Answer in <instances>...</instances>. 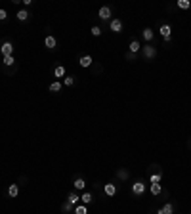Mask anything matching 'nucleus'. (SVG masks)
Listing matches in <instances>:
<instances>
[{
	"label": "nucleus",
	"mask_w": 191,
	"mask_h": 214,
	"mask_svg": "<svg viewBox=\"0 0 191 214\" xmlns=\"http://www.w3.org/2000/svg\"><path fill=\"white\" fill-rule=\"evenodd\" d=\"M141 54L145 56V59H155L157 58V48H155V46H151V44L141 46Z\"/></svg>",
	"instance_id": "1"
},
{
	"label": "nucleus",
	"mask_w": 191,
	"mask_h": 214,
	"mask_svg": "<svg viewBox=\"0 0 191 214\" xmlns=\"http://www.w3.org/2000/svg\"><path fill=\"white\" fill-rule=\"evenodd\" d=\"M159 33L162 35V38H164V42H170L172 40V27L170 25H161V29H159Z\"/></svg>",
	"instance_id": "2"
},
{
	"label": "nucleus",
	"mask_w": 191,
	"mask_h": 214,
	"mask_svg": "<svg viewBox=\"0 0 191 214\" xmlns=\"http://www.w3.org/2000/svg\"><path fill=\"white\" fill-rule=\"evenodd\" d=\"M132 193L134 195H143V193H145V184H143V182H134L132 184Z\"/></svg>",
	"instance_id": "3"
},
{
	"label": "nucleus",
	"mask_w": 191,
	"mask_h": 214,
	"mask_svg": "<svg viewBox=\"0 0 191 214\" xmlns=\"http://www.w3.org/2000/svg\"><path fill=\"white\" fill-rule=\"evenodd\" d=\"M0 52H2V56L6 58V56H12V52H14V44L12 42H2V46H0Z\"/></svg>",
	"instance_id": "4"
},
{
	"label": "nucleus",
	"mask_w": 191,
	"mask_h": 214,
	"mask_svg": "<svg viewBox=\"0 0 191 214\" xmlns=\"http://www.w3.org/2000/svg\"><path fill=\"white\" fill-rule=\"evenodd\" d=\"M109 27H111L113 33H121L123 31V21L121 19H111L109 21Z\"/></svg>",
	"instance_id": "5"
},
{
	"label": "nucleus",
	"mask_w": 191,
	"mask_h": 214,
	"mask_svg": "<svg viewBox=\"0 0 191 214\" xmlns=\"http://www.w3.org/2000/svg\"><path fill=\"white\" fill-rule=\"evenodd\" d=\"M98 17H100V19H111V8H109V6H103V8H100V12H98Z\"/></svg>",
	"instance_id": "6"
},
{
	"label": "nucleus",
	"mask_w": 191,
	"mask_h": 214,
	"mask_svg": "<svg viewBox=\"0 0 191 214\" xmlns=\"http://www.w3.org/2000/svg\"><path fill=\"white\" fill-rule=\"evenodd\" d=\"M141 36H143V40H145V42H151L153 40V36H155V33H153V29H143L141 31Z\"/></svg>",
	"instance_id": "7"
},
{
	"label": "nucleus",
	"mask_w": 191,
	"mask_h": 214,
	"mask_svg": "<svg viewBox=\"0 0 191 214\" xmlns=\"http://www.w3.org/2000/svg\"><path fill=\"white\" fill-rule=\"evenodd\" d=\"M157 214H174V206H172V203H166L162 208L157 210Z\"/></svg>",
	"instance_id": "8"
},
{
	"label": "nucleus",
	"mask_w": 191,
	"mask_h": 214,
	"mask_svg": "<svg viewBox=\"0 0 191 214\" xmlns=\"http://www.w3.org/2000/svg\"><path fill=\"white\" fill-rule=\"evenodd\" d=\"M103 191H105V195L113 197V195L117 193V187H115V184H105V185H103Z\"/></svg>",
	"instance_id": "9"
},
{
	"label": "nucleus",
	"mask_w": 191,
	"mask_h": 214,
	"mask_svg": "<svg viewBox=\"0 0 191 214\" xmlns=\"http://www.w3.org/2000/svg\"><path fill=\"white\" fill-rule=\"evenodd\" d=\"M44 44H46V48H50V50H54L57 42H56V38H54L52 35H48V36L44 38Z\"/></svg>",
	"instance_id": "10"
},
{
	"label": "nucleus",
	"mask_w": 191,
	"mask_h": 214,
	"mask_svg": "<svg viewBox=\"0 0 191 214\" xmlns=\"http://www.w3.org/2000/svg\"><path fill=\"white\" fill-rule=\"evenodd\" d=\"M54 77H56V79H65V67H63V65H57V67L54 69Z\"/></svg>",
	"instance_id": "11"
},
{
	"label": "nucleus",
	"mask_w": 191,
	"mask_h": 214,
	"mask_svg": "<svg viewBox=\"0 0 191 214\" xmlns=\"http://www.w3.org/2000/svg\"><path fill=\"white\" fill-rule=\"evenodd\" d=\"M128 48H130V54H138L139 48H141V44H139V40H132Z\"/></svg>",
	"instance_id": "12"
},
{
	"label": "nucleus",
	"mask_w": 191,
	"mask_h": 214,
	"mask_svg": "<svg viewBox=\"0 0 191 214\" xmlns=\"http://www.w3.org/2000/svg\"><path fill=\"white\" fill-rule=\"evenodd\" d=\"M8 195H10V197H17V195H19V185H17V184H12V185L8 187Z\"/></svg>",
	"instance_id": "13"
},
{
	"label": "nucleus",
	"mask_w": 191,
	"mask_h": 214,
	"mask_svg": "<svg viewBox=\"0 0 191 214\" xmlns=\"http://www.w3.org/2000/svg\"><path fill=\"white\" fill-rule=\"evenodd\" d=\"M15 17H17V21H27V19H29V12H27V10H19V12L15 14Z\"/></svg>",
	"instance_id": "14"
},
{
	"label": "nucleus",
	"mask_w": 191,
	"mask_h": 214,
	"mask_svg": "<svg viewBox=\"0 0 191 214\" xmlns=\"http://www.w3.org/2000/svg\"><path fill=\"white\" fill-rule=\"evenodd\" d=\"M79 63H80V67H90L92 65V58L90 56H82V58H79Z\"/></svg>",
	"instance_id": "15"
},
{
	"label": "nucleus",
	"mask_w": 191,
	"mask_h": 214,
	"mask_svg": "<svg viewBox=\"0 0 191 214\" xmlns=\"http://www.w3.org/2000/svg\"><path fill=\"white\" fill-rule=\"evenodd\" d=\"M67 201H69L71 205H73V206H75V205H79V201H80V197H79L77 193H69V197H67Z\"/></svg>",
	"instance_id": "16"
},
{
	"label": "nucleus",
	"mask_w": 191,
	"mask_h": 214,
	"mask_svg": "<svg viewBox=\"0 0 191 214\" xmlns=\"http://www.w3.org/2000/svg\"><path fill=\"white\" fill-rule=\"evenodd\" d=\"M73 185H75V189H84V187H86V182H84L82 178H77V180L73 182Z\"/></svg>",
	"instance_id": "17"
},
{
	"label": "nucleus",
	"mask_w": 191,
	"mask_h": 214,
	"mask_svg": "<svg viewBox=\"0 0 191 214\" xmlns=\"http://www.w3.org/2000/svg\"><path fill=\"white\" fill-rule=\"evenodd\" d=\"M80 203H82V205L92 203V193H88V191H86V193H82V195H80Z\"/></svg>",
	"instance_id": "18"
},
{
	"label": "nucleus",
	"mask_w": 191,
	"mask_h": 214,
	"mask_svg": "<svg viewBox=\"0 0 191 214\" xmlns=\"http://www.w3.org/2000/svg\"><path fill=\"white\" fill-rule=\"evenodd\" d=\"M178 6L182 10H189L191 8V0H178Z\"/></svg>",
	"instance_id": "19"
},
{
	"label": "nucleus",
	"mask_w": 191,
	"mask_h": 214,
	"mask_svg": "<svg viewBox=\"0 0 191 214\" xmlns=\"http://www.w3.org/2000/svg\"><path fill=\"white\" fill-rule=\"evenodd\" d=\"M161 191H162L161 184H151V193H153V195H161Z\"/></svg>",
	"instance_id": "20"
},
{
	"label": "nucleus",
	"mask_w": 191,
	"mask_h": 214,
	"mask_svg": "<svg viewBox=\"0 0 191 214\" xmlns=\"http://www.w3.org/2000/svg\"><path fill=\"white\" fill-rule=\"evenodd\" d=\"M75 214H88V210H86V205H77L75 206Z\"/></svg>",
	"instance_id": "21"
},
{
	"label": "nucleus",
	"mask_w": 191,
	"mask_h": 214,
	"mask_svg": "<svg viewBox=\"0 0 191 214\" xmlns=\"http://www.w3.org/2000/svg\"><path fill=\"white\" fill-rule=\"evenodd\" d=\"M59 90H61V82L59 80H54L50 84V92H59Z\"/></svg>",
	"instance_id": "22"
},
{
	"label": "nucleus",
	"mask_w": 191,
	"mask_h": 214,
	"mask_svg": "<svg viewBox=\"0 0 191 214\" xmlns=\"http://www.w3.org/2000/svg\"><path fill=\"white\" fill-rule=\"evenodd\" d=\"M117 176H118V178H121V180H128V176H130V172H128V170H124V168H121V170H118V172H117Z\"/></svg>",
	"instance_id": "23"
},
{
	"label": "nucleus",
	"mask_w": 191,
	"mask_h": 214,
	"mask_svg": "<svg viewBox=\"0 0 191 214\" xmlns=\"http://www.w3.org/2000/svg\"><path fill=\"white\" fill-rule=\"evenodd\" d=\"M161 178H162V174H161V172L151 174V184H161Z\"/></svg>",
	"instance_id": "24"
},
{
	"label": "nucleus",
	"mask_w": 191,
	"mask_h": 214,
	"mask_svg": "<svg viewBox=\"0 0 191 214\" xmlns=\"http://www.w3.org/2000/svg\"><path fill=\"white\" fill-rule=\"evenodd\" d=\"M90 33H92L94 36H100V35H101V27H98V25H94V27L90 29Z\"/></svg>",
	"instance_id": "25"
},
{
	"label": "nucleus",
	"mask_w": 191,
	"mask_h": 214,
	"mask_svg": "<svg viewBox=\"0 0 191 214\" xmlns=\"http://www.w3.org/2000/svg\"><path fill=\"white\" fill-rule=\"evenodd\" d=\"M15 63V59H14V56H6L4 58V65H8V67H12Z\"/></svg>",
	"instance_id": "26"
},
{
	"label": "nucleus",
	"mask_w": 191,
	"mask_h": 214,
	"mask_svg": "<svg viewBox=\"0 0 191 214\" xmlns=\"http://www.w3.org/2000/svg\"><path fill=\"white\" fill-rule=\"evenodd\" d=\"M61 210H63V212H69V210H73V205H71V203L67 201V203H63V205H61Z\"/></svg>",
	"instance_id": "27"
},
{
	"label": "nucleus",
	"mask_w": 191,
	"mask_h": 214,
	"mask_svg": "<svg viewBox=\"0 0 191 214\" xmlns=\"http://www.w3.org/2000/svg\"><path fill=\"white\" fill-rule=\"evenodd\" d=\"M63 82H65V86H73V84H75V79H73V77H65Z\"/></svg>",
	"instance_id": "28"
},
{
	"label": "nucleus",
	"mask_w": 191,
	"mask_h": 214,
	"mask_svg": "<svg viewBox=\"0 0 191 214\" xmlns=\"http://www.w3.org/2000/svg\"><path fill=\"white\" fill-rule=\"evenodd\" d=\"M8 17V14H6V10H0V21H4Z\"/></svg>",
	"instance_id": "29"
}]
</instances>
